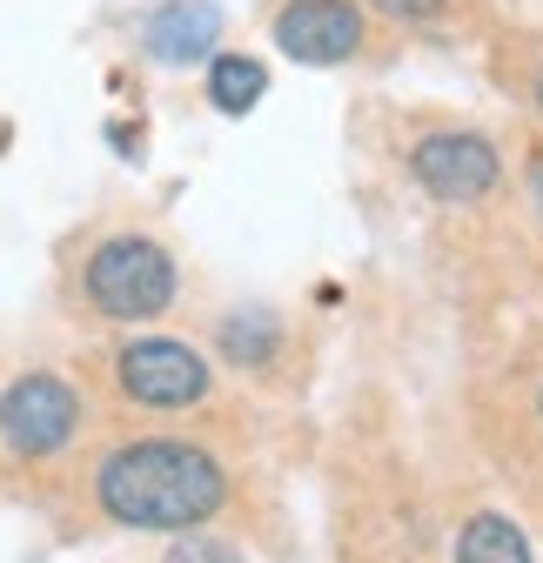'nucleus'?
Here are the masks:
<instances>
[{
    "label": "nucleus",
    "instance_id": "1",
    "mask_svg": "<svg viewBox=\"0 0 543 563\" xmlns=\"http://www.w3.org/2000/svg\"><path fill=\"white\" fill-rule=\"evenodd\" d=\"M95 497L121 530H195L229 504V470L201 443H121L95 470Z\"/></svg>",
    "mask_w": 543,
    "mask_h": 563
},
{
    "label": "nucleus",
    "instance_id": "2",
    "mask_svg": "<svg viewBox=\"0 0 543 563\" xmlns=\"http://www.w3.org/2000/svg\"><path fill=\"white\" fill-rule=\"evenodd\" d=\"M88 302L114 322H148L175 302V262L148 235H108L88 255Z\"/></svg>",
    "mask_w": 543,
    "mask_h": 563
},
{
    "label": "nucleus",
    "instance_id": "3",
    "mask_svg": "<svg viewBox=\"0 0 543 563\" xmlns=\"http://www.w3.org/2000/svg\"><path fill=\"white\" fill-rule=\"evenodd\" d=\"M75 430H81V396L67 376L27 369L0 389V443L14 456H54L75 443Z\"/></svg>",
    "mask_w": 543,
    "mask_h": 563
},
{
    "label": "nucleus",
    "instance_id": "4",
    "mask_svg": "<svg viewBox=\"0 0 543 563\" xmlns=\"http://www.w3.org/2000/svg\"><path fill=\"white\" fill-rule=\"evenodd\" d=\"M114 383H121L128 402H142V409H188V402H201L215 389L201 349H188L175 335H134L114 356Z\"/></svg>",
    "mask_w": 543,
    "mask_h": 563
},
{
    "label": "nucleus",
    "instance_id": "5",
    "mask_svg": "<svg viewBox=\"0 0 543 563\" xmlns=\"http://www.w3.org/2000/svg\"><path fill=\"white\" fill-rule=\"evenodd\" d=\"M410 175L417 188H430L436 201H484L503 175L497 148L484 134H469V128H443V134H423L417 148H410Z\"/></svg>",
    "mask_w": 543,
    "mask_h": 563
},
{
    "label": "nucleus",
    "instance_id": "6",
    "mask_svg": "<svg viewBox=\"0 0 543 563\" xmlns=\"http://www.w3.org/2000/svg\"><path fill=\"white\" fill-rule=\"evenodd\" d=\"M276 47L309 67H335L363 47V8L356 0H289L276 14Z\"/></svg>",
    "mask_w": 543,
    "mask_h": 563
},
{
    "label": "nucleus",
    "instance_id": "7",
    "mask_svg": "<svg viewBox=\"0 0 543 563\" xmlns=\"http://www.w3.org/2000/svg\"><path fill=\"white\" fill-rule=\"evenodd\" d=\"M215 41H222V8H215V0H162V8L142 21V47L162 67L215 54Z\"/></svg>",
    "mask_w": 543,
    "mask_h": 563
},
{
    "label": "nucleus",
    "instance_id": "8",
    "mask_svg": "<svg viewBox=\"0 0 543 563\" xmlns=\"http://www.w3.org/2000/svg\"><path fill=\"white\" fill-rule=\"evenodd\" d=\"M456 563H530V537L510 517L477 510V517L456 530Z\"/></svg>",
    "mask_w": 543,
    "mask_h": 563
},
{
    "label": "nucleus",
    "instance_id": "9",
    "mask_svg": "<svg viewBox=\"0 0 543 563\" xmlns=\"http://www.w3.org/2000/svg\"><path fill=\"white\" fill-rule=\"evenodd\" d=\"M262 88H268V67L255 54H215L209 60V101L222 114H248L262 101Z\"/></svg>",
    "mask_w": 543,
    "mask_h": 563
},
{
    "label": "nucleus",
    "instance_id": "10",
    "mask_svg": "<svg viewBox=\"0 0 543 563\" xmlns=\"http://www.w3.org/2000/svg\"><path fill=\"white\" fill-rule=\"evenodd\" d=\"M222 349H229V363L262 369V363H276V349H282V322H276V316H262V309L229 316V322H222Z\"/></svg>",
    "mask_w": 543,
    "mask_h": 563
},
{
    "label": "nucleus",
    "instance_id": "11",
    "mask_svg": "<svg viewBox=\"0 0 543 563\" xmlns=\"http://www.w3.org/2000/svg\"><path fill=\"white\" fill-rule=\"evenodd\" d=\"M162 563H242V556L229 543H215V537H175Z\"/></svg>",
    "mask_w": 543,
    "mask_h": 563
},
{
    "label": "nucleus",
    "instance_id": "12",
    "mask_svg": "<svg viewBox=\"0 0 543 563\" xmlns=\"http://www.w3.org/2000/svg\"><path fill=\"white\" fill-rule=\"evenodd\" d=\"M376 8L389 21H430V14H443V0H376Z\"/></svg>",
    "mask_w": 543,
    "mask_h": 563
},
{
    "label": "nucleus",
    "instance_id": "13",
    "mask_svg": "<svg viewBox=\"0 0 543 563\" xmlns=\"http://www.w3.org/2000/svg\"><path fill=\"white\" fill-rule=\"evenodd\" d=\"M530 201H536V216H543V148L530 155Z\"/></svg>",
    "mask_w": 543,
    "mask_h": 563
},
{
    "label": "nucleus",
    "instance_id": "14",
    "mask_svg": "<svg viewBox=\"0 0 543 563\" xmlns=\"http://www.w3.org/2000/svg\"><path fill=\"white\" fill-rule=\"evenodd\" d=\"M530 95H536V108H543V67H536V81H530Z\"/></svg>",
    "mask_w": 543,
    "mask_h": 563
},
{
    "label": "nucleus",
    "instance_id": "15",
    "mask_svg": "<svg viewBox=\"0 0 543 563\" xmlns=\"http://www.w3.org/2000/svg\"><path fill=\"white\" fill-rule=\"evenodd\" d=\"M536 409H543V396H536Z\"/></svg>",
    "mask_w": 543,
    "mask_h": 563
}]
</instances>
